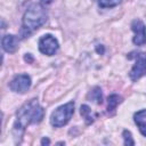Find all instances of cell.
Returning <instances> with one entry per match:
<instances>
[{
  "mask_svg": "<svg viewBox=\"0 0 146 146\" xmlns=\"http://www.w3.org/2000/svg\"><path fill=\"white\" fill-rule=\"evenodd\" d=\"M44 116V110L40 106L38 99H31L29 103L24 104L16 114V121L13 128V135L16 139L22 138L26 127L31 123H39Z\"/></svg>",
  "mask_w": 146,
  "mask_h": 146,
  "instance_id": "obj_1",
  "label": "cell"
},
{
  "mask_svg": "<svg viewBox=\"0 0 146 146\" xmlns=\"http://www.w3.org/2000/svg\"><path fill=\"white\" fill-rule=\"evenodd\" d=\"M97 51H98V52H100V54H103V52H104V48H103V47H100V48H99V47H97Z\"/></svg>",
  "mask_w": 146,
  "mask_h": 146,
  "instance_id": "obj_18",
  "label": "cell"
},
{
  "mask_svg": "<svg viewBox=\"0 0 146 146\" xmlns=\"http://www.w3.org/2000/svg\"><path fill=\"white\" fill-rule=\"evenodd\" d=\"M31 87V78L27 74H19L15 76L9 83V88L18 94L26 92Z\"/></svg>",
  "mask_w": 146,
  "mask_h": 146,
  "instance_id": "obj_6",
  "label": "cell"
},
{
  "mask_svg": "<svg viewBox=\"0 0 146 146\" xmlns=\"http://www.w3.org/2000/svg\"><path fill=\"white\" fill-rule=\"evenodd\" d=\"M92 102L97 103V104H102L103 103V92H102V89L99 87H95L90 92H89V96H88Z\"/></svg>",
  "mask_w": 146,
  "mask_h": 146,
  "instance_id": "obj_12",
  "label": "cell"
},
{
  "mask_svg": "<svg viewBox=\"0 0 146 146\" xmlns=\"http://www.w3.org/2000/svg\"><path fill=\"white\" fill-rule=\"evenodd\" d=\"M80 113L83 116V119H84V121H86L87 124H91L95 121L96 116H97V114L94 113L88 105H82L81 108H80Z\"/></svg>",
  "mask_w": 146,
  "mask_h": 146,
  "instance_id": "obj_10",
  "label": "cell"
},
{
  "mask_svg": "<svg viewBox=\"0 0 146 146\" xmlns=\"http://www.w3.org/2000/svg\"><path fill=\"white\" fill-rule=\"evenodd\" d=\"M51 1H54V0H41V2L44 3V5H48V3H50Z\"/></svg>",
  "mask_w": 146,
  "mask_h": 146,
  "instance_id": "obj_17",
  "label": "cell"
},
{
  "mask_svg": "<svg viewBox=\"0 0 146 146\" xmlns=\"http://www.w3.org/2000/svg\"><path fill=\"white\" fill-rule=\"evenodd\" d=\"M122 102V98L121 96L116 95V94H113V95H110L108 98H107V112L108 113H113L116 108V106Z\"/></svg>",
  "mask_w": 146,
  "mask_h": 146,
  "instance_id": "obj_11",
  "label": "cell"
},
{
  "mask_svg": "<svg viewBox=\"0 0 146 146\" xmlns=\"http://www.w3.org/2000/svg\"><path fill=\"white\" fill-rule=\"evenodd\" d=\"M135 123L137 124L140 133L146 137V110H140L133 115Z\"/></svg>",
  "mask_w": 146,
  "mask_h": 146,
  "instance_id": "obj_9",
  "label": "cell"
},
{
  "mask_svg": "<svg viewBox=\"0 0 146 146\" xmlns=\"http://www.w3.org/2000/svg\"><path fill=\"white\" fill-rule=\"evenodd\" d=\"M58 49V42L55 39V36H52L51 34H46L43 36H41V39L39 40V50L47 55V56H52Z\"/></svg>",
  "mask_w": 146,
  "mask_h": 146,
  "instance_id": "obj_5",
  "label": "cell"
},
{
  "mask_svg": "<svg viewBox=\"0 0 146 146\" xmlns=\"http://www.w3.org/2000/svg\"><path fill=\"white\" fill-rule=\"evenodd\" d=\"M73 114H74V103L70 102L65 105L57 107L52 112V114L50 116V123L55 128L63 127L71 120Z\"/></svg>",
  "mask_w": 146,
  "mask_h": 146,
  "instance_id": "obj_3",
  "label": "cell"
},
{
  "mask_svg": "<svg viewBox=\"0 0 146 146\" xmlns=\"http://www.w3.org/2000/svg\"><path fill=\"white\" fill-rule=\"evenodd\" d=\"M24 59H25V62H27V63H32V62H33V57L31 56V54H25Z\"/></svg>",
  "mask_w": 146,
  "mask_h": 146,
  "instance_id": "obj_15",
  "label": "cell"
},
{
  "mask_svg": "<svg viewBox=\"0 0 146 146\" xmlns=\"http://www.w3.org/2000/svg\"><path fill=\"white\" fill-rule=\"evenodd\" d=\"M131 30L135 32L132 39L136 46H143L146 43V26L140 19H135L131 23Z\"/></svg>",
  "mask_w": 146,
  "mask_h": 146,
  "instance_id": "obj_7",
  "label": "cell"
},
{
  "mask_svg": "<svg viewBox=\"0 0 146 146\" xmlns=\"http://www.w3.org/2000/svg\"><path fill=\"white\" fill-rule=\"evenodd\" d=\"M122 0H98V5L100 8H112L121 3Z\"/></svg>",
  "mask_w": 146,
  "mask_h": 146,
  "instance_id": "obj_13",
  "label": "cell"
},
{
  "mask_svg": "<svg viewBox=\"0 0 146 146\" xmlns=\"http://www.w3.org/2000/svg\"><path fill=\"white\" fill-rule=\"evenodd\" d=\"M47 11L40 3H33L31 5L23 16V23H22V30L21 34L22 36H27L35 30H38L40 26H42L47 21Z\"/></svg>",
  "mask_w": 146,
  "mask_h": 146,
  "instance_id": "obj_2",
  "label": "cell"
},
{
  "mask_svg": "<svg viewBox=\"0 0 146 146\" xmlns=\"http://www.w3.org/2000/svg\"><path fill=\"white\" fill-rule=\"evenodd\" d=\"M122 136H123V139H124V145H128V146L135 145V141H133V139L131 137V132L130 131L124 130L123 133H122Z\"/></svg>",
  "mask_w": 146,
  "mask_h": 146,
  "instance_id": "obj_14",
  "label": "cell"
},
{
  "mask_svg": "<svg viewBox=\"0 0 146 146\" xmlns=\"http://www.w3.org/2000/svg\"><path fill=\"white\" fill-rule=\"evenodd\" d=\"M128 57L129 58H132V57L136 58V63L133 64V66H132V68H131V71L129 73L130 79L132 81H137L141 76L146 75V54L138 52L136 56L129 55Z\"/></svg>",
  "mask_w": 146,
  "mask_h": 146,
  "instance_id": "obj_4",
  "label": "cell"
},
{
  "mask_svg": "<svg viewBox=\"0 0 146 146\" xmlns=\"http://www.w3.org/2000/svg\"><path fill=\"white\" fill-rule=\"evenodd\" d=\"M1 44H2V49L6 52L13 54L18 48V39H17V36H15L13 34H7L2 38Z\"/></svg>",
  "mask_w": 146,
  "mask_h": 146,
  "instance_id": "obj_8",
  "label": "cell"
},
{
  "mask_svg": "<svg viewBox=\"0 0 146 146\" xmlns=\"http://www.w3.org/2000/svg\"><path fill=\"white\" fill-rule=\"evenodd\" d=\"M41 144H42V145H49V144H50V141H49V139H48V138H42Z\"/></svg>",
  "mask_w": 146,
  "mask_h": 146,
  "instance_id": "obj_16",
  "label": "cell"
}]
</instances>
